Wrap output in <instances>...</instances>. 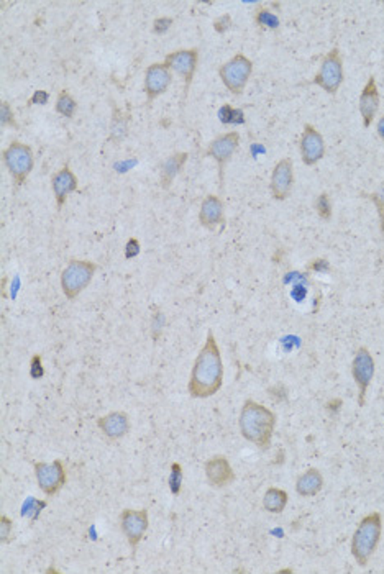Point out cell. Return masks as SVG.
<instances>
[{"mask_svg": "<svg viewBox=\"0 0 384 574\" xmlns=\"http://www.w3.org/2000/svg\"><path fill=\"white\" fill-rule=\"evenodd\" d=\"M223 384V363L216 335L207 333L206 343L194 361L187 392L196 399H207L221 391Z\"/></svg>", "mask_w": 384, "mask_h": 574, "instance_id": "1", "label": "cell"}, {"mask_svg": "<svg viewBox=\"0 0 384 574\" xmlns=\"http://www.w3.org/2000/svg\"><path fill=\"white\" fill-rule=\"evenodd\" d=\"M238 427L245 440L256 445L259 450H269L276 427V416L268 407L248 399L242 407Z\"/></svg>", "mask_w": 384, "mask_h": 574, "instance_id": "2", "label": "cell"}, {"mask_svg": "<svg viewBox=\"0 0 384 574\" xmlns=\"http://www.w3.org/2000/svg\"><path fill=\"white\" fill-rule=\"evenodd\" d=\"M383 533V517L380 512H371L365 516L358 523L352 538V555L361 568L370 563L380 545Z\"/></svg>", "mask_w": 384, "mask_h": 574, "instance_id": "3", "label": "cell"}, {"mask_svg": "<svg viewBox=\"0 0 384 574\" xmlns=\"http://www.w3.org/2000/svg\"><path fill=\"white\" fill-rule=\"evenodd\" d=\"M97 271V264L86 259H71L61 273V289L69 301H74L89 284Z\"/></svg>", "mask_w": 384, "mask_h": 574, "instance_id": "4", "label": "cell"}, {"mask_svg": "<svg viewBox=\"0 0 384 574\" xmlns=\"http://www.w3.org/2000/svg\"><path fill=\"white\" fill-rule=\"evenodd\" d=\"M2 159L5 168L8 169L10 176L13 179L15 186H23L28 174L33 169V149L22 142H12L2 151Z\"/></svg>", "mask_w": 384, "mask_h": 574, "instance_id": "5", "label": "cell"}, {"mask_svg": "<svg viewBox=\"0 0 384 574\" xmlns=\"http://www.w3.org/2000/svg\"><path fill=\"white\" fill-rule=\"evenodd\" d=\"M343 79H345V69H343L342 53L338 48H332L322 58L321 68H318L316 77L312 79V84L323 89L330 96H335L343 84Z\"/></svg>", "mask_w": 384, "mask_h": 574, "instance_id": "6", "label": "cell"}, {"mask_svg": "<svg viewBox=\"0 0 384 574\" xmlns=\"http://www.w3.org/2000/svg\"><path fill=\"white\" fill-rule=\"evenodd\" d=\"M253 74V61L248 59L243 53H238L230 61L223 63L218 69L223 86L230 91L233 96H242L245 91L248 81Z\"/></svg>", "mask_w": 384, "mask_h": 574, "instance_id": "7", "label": "cell"}, {"mask_svg": "<svg viewBox=\"0 0 384 574\" xmlns=\"http://www.w3.org/2000/svg\"><path fill=\"white\" fill-rule=\"evenodd\" d=\"M164 64L182 77L184 81V91H182V107L186 106V99L189 94V89L192 86L194 76H196L197 64H199V49L197 48H186V49H176V51L169 53L164 58Z\"/></svg>", "mask_w": 384, "mask_h": 574, "instance_id": "8", "label": "cell"}, {"mask_svg": "<svg viewBox=\"0 0 384 574\" xmlns=\"http://www.w3.org/2000/svg\"><path fill=\"white\" fill-rule=\"evenodd\" d=\"M352 376L358 387V406L365 407L366 391L375 378V358L366 347H360L355 351L352 363Z\"/></svg>", "mask_w": 384, "mask_h": 574, "instance_id": "9", "label": "cell"}, {"mask_svg": "<svg viewBox=\"0 0 384 574\" xmlns=\"http://www.w3.org/2000/svg\"><path fill=\"white\" fill-rule=\"evenodd\" d=\"M238 146H240V133L235 132V130L218 135V137L213 138L211 144H209L206 156L212 158L213 161H217L221 184L223 182V176H225L227 164L230 163V159L233 158V154H235Z\"/></svg>", "mask_w": 384, "mask_h": 574, "instance_id": "10", "label": "cell"}, {"mask_svg": "<svg viewBox=\"0 0 384 574\" xmlns=\"http://www.w3.org/2000/svg\"><path fill=\"white\" fill-rule=\"evenodd\" d=\"M35 474L38 487L47 496H56L66 484V469L61 459H54L53 463H35Z\"/></svg>", "mask_w": 384, "mask_h": 574, "instance_id": "11", "label": "cell"}, {"mask_svg": "<svg viewBox=\"0 0 384 574\" xmlns=\"http://www.w3.org/2000/svg\"><path fill=\"white\" fill-rule=\"evenodd\" d=\"M149 518L147 509H140V511H133V509H125L120 513V527L123 535L127 537L128 545L132 550H137L140 542L143 540L144 533L148 530Z\"/></svg>", "mask_w": 384, "mask_h": 574, "instance_id": "12", "label": "cell"}, {"mask_svg": "<svg viewBox=\"0 0 384 574\" xmlns=\"http://www.w3.org/2000/svg\"><path fill=\"white\" fill-rule=\"evenodd\" d=\"M299 148H301V159L306 166H316L326 156V139L311 123L304 125Z\"/></svg>", "mask_w": 384, "mask_h": 574, "instance_id": "13", "label": "cell"}, {"mask_svg": "<svg viewBox=\"0 0 384 574\" xmlns=\"http://www.w3.org/2000/svg\"><path fill=\"white\" fill-rule=\"evenodd\" d=\"M171 69L163 63H153L149 64L144 71V84L143 91L147 96V104H151L154 99L161 96L168 91L169 84H171Z\"/></svg>", "mask_w": 384, "mask_h": 574, "instance_id": "14", "label": "cell"}, {"mask_svg": "<svg viewBox=\"0 0 384 574\" xmlns=\"http://www.w3.org/2000/svg\"><path fill=\"white\" fill-rule=\"evenodd\" d=\"M294 184V163L291 158H283L274 164L271 182H269V189H271V196L274 201L283 202L289 197L292 191Z\"/></svg>", "mask_w": 384, "mask_h": 574, "instance_id": "15", "label": "cell"}, {"mask_svg": "<svg viewBox=\"0 0 384 574\" xmlns=\"http://www.w3.org/2000/svg\"><path fill=\"white\" fill-rule=\"evenodd\" d=\"M380 101L381 99L380 91H378L376 79L375 76H370L360 94V101H358V108H360L363 127L365 128H370L371 123L375 122L376 113L380 111Z\"/></svg>", "mask_w": 384, "mask_h": 574, "instance_id": "16", "label": "cell"}, {"mask_svg": "<svg viewBox=\"0 0 384 574\" xmlns=\"http://www.w3.org/2000/svg\"><path fill=\"white\" fill-rule=\"evenodd\" d=\"M206 478L212 487H225L235 481V471H233L230 461L225 456L217 455L207 459L206 463Z\"/></svg>", "mask_w": 384, "mask_h": 574, "instance_id": "17", "label": "cell"}, {"mask_svg": "<svg viewBox=\"0 0 384 574\" xmlns=\"http://www.w3.org/2000/svg\"><path fill=\"white\" fill-rule=\"evenodd\" d=\"M199 222L207 230H216L225 223V207H223L221 197L213 196V194L204 197L201 211H199Z\"/></svg>", "mask_w": 384, "mask_h": 574, "instance_id": "18", "label": "cell"}, {"mask_svg": "<svg viewBox=\"0 0 384 574\" xmlns=\"http://www.w3.org/2000/svg\"><path fill=\"white\" fill-rule=\"evenodd\" d=\"M51 189L58 208H61L64 206V202L68 201V197L71 196L73 192L78 191V177L68 164L59 169L58 173L53 174Z\"/></svg>", "mask_w": 384, "mask_h": 574, "instance_id": "19", "label": "cell"}, {"mask_svg": "<svg viewBox=\"0 0 384 574\" xmlns=\"http://www.w3.org/2000/svg\"><path fill=\"white\" fill-rule=\"evenodd\" d=\"M97 427L111 440H120L130 432V417L127 412H111L99 417Z\"/></svg>", "mask_w": 384, "mask_h": 574, "instance_id": "20", "label": "cell"}, {"mask_svg": "<svg viewBox=\"0 0 384 574\" xmlns=\"http://www.w3.org/2000/svg\"><path fill=\"white\" fill-rule=\"evenodd\" d=\"M323 476L317 468H309L296 481V491L302 497H314L322 491Z\"/></svg>", "mask_w": 384, "mask_h": 574, "instance_id": "21", "label": "cell"}, {"mask_svg": "<svg viewBox=\"0 0 384 574\" xmlns=\"http://www.w3.org/2000/svg\"><path fill=\"white\" fill-rule=\"evenodd\" d=\"M187 158L189 154L186 151H176L163 163L161 174H159V184H161L163 189H169L178 174L181 173L184 164L187 163Z\"/></svg>", "mask_w": 384, "mask_h": 574, "instance_id": "22", "label": "cell"}, {"mask_svg": "<svg viewBox=\"0 0 384 574\" xmlns=\"http://www.w3.org/2000/svg\"><path fill=\"white\" fill-rule=\"evenodd\" d=\"M289 496L284 489L269 487L263 497V507L271 513H281L287 506Z\"/></svg>", "mask_w": 384, "mask_h": 574, "instance_id": "23", "label": "cell"}, {"mask_svg": "<svg viewBox=\"0 0 384 574\" xmlns=\"http://www.w3.org/2000/svg\"><path fill=\"white\" fill-rule=\"evenodd\" d=\"M128 133V113L120 111L118 107H113L112 122H111V135L109 139L113 143H120Z\"/></svg>", "mask_w": 384, "mask_h": 574, "instance_id": "24", "label": "cell"}, {"mask_svg": "<svg viewBox=\"0 0 384 574\" xmlns=\"http://www.w3.org/2000/svg\"><path fill=\"white\" fill-rule=\"evenodd\" d=\"M253 20H255V23L263 30H278L279 25H281V20H279L278 13L273 12L269 7H264V5L255 10Z\"/></svg>", "mask_w": 384, "mask_h": 574, "instance_id": "25", "label": "cell"}, {"mask_svg": "<svg viewBox=\"0 0 384 574\" xmlns=\"http://www.w3.org/2000/svg\"><path fill=\"white\" fill-rule=\"evenodd\" d=\"M54 111L58 113H61L63 117L66 118H73L74 113L78 111V102L76 99H74L69 91L66 89H63V91H59V96H58V101H56V107H54Z\"/></svg>", "mask_w": 384, "mask_h": 574, "instance_id": "26", "label": "cell"}, {"mask_svg": "<svg viewBox=\"0 0 384 574\" xmlns=\"http://www.w3.org/2000/svg\"><path fill=\"white\" fill-rule=\"evenodd\" d=\"M218 118L223 125H243L245 123V113L242 108L232 107L230 104H223L218 111Z\"/></svg>", "mask_w": 384, "mask_h": 574, "instance_id": "27", "label": "cell"}, {"mask_svg": "<svg viewBox=\"0 0 384 574\" xmlns=\"http://www.w3.org/2000/svg\"><path fill=\"white\" fill-rule=\"evenodd\" d=\"M47 507V501H38V499H27L22 507V516L28 517L30 522H35L39 517L43 509Z\"/></svg>", "mask_w": 384, "mask_h": 574, "instance_id": "28", "label": "cell"}, {"mask_svg": "<svg viewBox=\"0 0 384 574\" xmlns=\"http://www.w3.org/2000/svg\"><path fill=\"white\" fill-rule=\"evenodd\" d=\"M182 478H184L182 466L179 463H173L171 464V474H169V491H171L173 496H178V494L181 492Z\"/></svg>", "mask_w": 384, "mask_h": 574, "instance_id": "29", "label": "cell"}, {"mask_svg": "<svg viewBox=\"0 0 384 574\" xmlns=\"http://www.w3.org/2000/svg\"><path fill=\"white\" fill-rule=\"evenodd\" d=\"M316 211L317 216L321 217L322 220L328 222L332 218V202L327 192H322L321 196L316 199Z\"/></svg>", "mask_w": 384, "mask_h": 574, "instance_id": "30", "label": "cell"}, {"mask_svg": "<svg viewBox=\"0 0 384 574\" xmlns=\"http://www.w3.org/2000/svg\"><path fill=\"white\" fill-rule=\"evenodd\" d=\"M368 199L375 204L376 206V211H378V217H380V228H381V235L384 237V182L380 186L376 192H373L371 196H368Z\"/></svg>", "mask_w": 384, "mask_h": 574, "instance_id": "31", "label": "cell"}, {"mask_svg": "<svg viewBox=\"0 0 384 574\" xmlns=\"http://www.w3.org/2000/svg\"><path fill=\"white\" fill-rule=\"evenodd\" d=\"M0 123H2L4 128H18L17 120H15V115L12 112V107L7 101L0 102Z\"/></svg>", "mask_w": 384, "mask_h": 574, "instance_id": "32", "label": "cell"}, {"mask_svg": "<svg viewBox=\"0 0 384 574\" xmlns=\"http://www.w3.org/2000/svg\"><path fill=\"white\" fill-rule=\"evenodd\" d=\"M30 376H32V379H42L44 376L42 354L37 353L32 356V361H30Z\"/></svg>", "mask_w": 384, "mask_h": 574, "instance_id": "33", "label": "cell"}, {"mask_svg": "<svg viewBox=\"0 0 384 574\" xmlns=\"http://www.w3.org/2000/svg\"><path fill=\"white\" fill-rule=\"evenodd\" d=\"M174 25V18L171 17H158L153 22V33L154 35H164Z\"/></svg>", "mask_w": 384, "mask_h": 574, "instance_id": "34", "label": "cell"}, {"mask_svg": "<svg viewBox=\"0 0 384 574\" xmlns=\"http://www.w3.org/2000/svg\"><path fill=\"white\" fill-rule=\"evenodd\" d=\"M13 523L7 516L0 517V542L7 543L10 540V533H12Z\"/></svg>", "mask_w": 384, "mask_h": 574, "instance_id": "35", "label": "cell"}, {"mask_svg": "<svg viewBox=\"0 0 384 574\" xmlns=\"http://www.w3.org/2000/svg\"><path fill=\"white\" fill-rule=\"evenodd\" d=\"M232 25V17L228 13H223L221 17H217L213 20V30H216L217 33H225L228 28H230Z\"/></svg>", "mask_w": 384, "mask_h": 574, "instance_id": "36", "label": "cell"}, {"mask_svg": "<svg viewBox=\"0 0 384 574\" xmlns=\"http://www.w3.org/2000/svg\"><path fill=\"white\" fill-rule=\"evenodd\" d=\"M307 271H316V273H328L330 271V264L326 258H317L312 259L311 264L307 266Z\"/></svg>", "mask_w": 384, "mask_h": 574, "instance_id": "37", "label": "cell"}, {"mask_svg": "<svg viewBox=\"0 0 384 574\" xmlns=\"http://www.w3.org/2000/svg\"><path fill=\"white\" fill-rule=\"evenodd\" d=\"M140 239L138 238H128V242L125 244V258L127 259H133L135 256H138L140 254Z\"/></svg>", "mask_w": 384, "mask_h": 574, "instance_id": "38", "label": "cell"}, {"mask_svg": "<svg viewBox=\"0 0 384 574\" xmlns=\"http://www.w3.org/2000/svg\"><path fill=\"white\" fill-rule=\"evenodd\" d=\"M49 101V94L47 91H35L33 96L28 99V106H44Z\"/></svg>", "mask_w": 384, "mask_h": 574, "instance_id": "39", "label": "cell"}, {"mask_svg": "<svg viewBox=\"0 0 384 574\" xmlns=\"http://www.w3.org/2000/svg\"><path fill=\"white\" fill-rule=\"evenodd\" d=\"M163 325H164V317H163L161 312H158L156 316L153 317V327H151V332H153V338H154V340H158L159 335H161Z\"/></svg>", "mask_w": 384, "mask_h": 574, "instance_id": "40", "label": "cell"}, {"mask_svg": "<svg viewBox=\"0 0 384 574\" xmlns=\"http://www.w3.org/2000/svg\"><path fill=\"white\" fill-rule=\"evenodd\" d=\"M376 132H378V135H380V138L384 142V115H383V117H380V120H378Z\"/></svg>", "mask_w": 384, "mask_h": 574, "instance_id": "41", "label": "cell"}, {"mask_svg": "<svg viewBox=\"0 0 384 574\" xmlns=\"http://www.w3.org/2000/svg\"><path fill=\"white\" fill-rule=\"evenodd\" d=\"M383 5H384V2H383Z\"/></svg>", "mask_w": 384, "mask_h": 574, "instance_id": "42", "label": "cell"}]
</instances>
